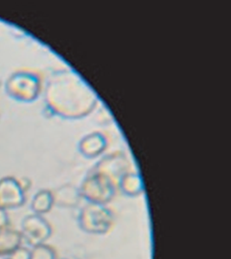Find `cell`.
Returning <instances> with one entry per match:
<instances>
[{
  "label": "cell",
  "mask_w": 231,
  "mask_h": 259,
  "mask_svg": "<svg viewBox=\"0 0 231 259\" xmlns=\"http://www.w3.org/2000/svg\"><path fill=\"white\" fill-rule=\"evenodd\" d=\"M54 203V197L51 193L49 191L39 192L33 199L31 209L36 214H45L51 211Z\"/></svg>",
  "instance_id": "6"
},
{
  "label": "cell",
  "mask_w": 231,
  "mask_h": 259,
  "mask_svg": "<svg viewBox=\"0 0 231 259\" xmlns=\"http://www.w3.org/2000/svg\"><path fill=\"white\" fill-rule=\"evenodd\" d=\"M8 225H9L8 214H7L6 210L0 208V232L8 228Z\"/></svg>",
  "instance_id": "9"
},
{
  "label": "cell",
  "mask_w": 231,
  "mask_h": 259,
  "mask_svg": "<svg viewBox=\"0 0 231 259\" xmlns=\"http://www.w3.org/2000/svg\"><path fill=\"white\" fill-rule=\"evenodd\" d=\"M81 194L90 203L106 205L113 198L114 187L106 176L95 175L83 183Z\"/></svg>",
  "instance_id": "2"
},
{
  "label": "cell",
  "mask_w": 231,
  "mask_h": 259,
  "mask_svg": "<svg viewBox=\"0 0 231 259\" xmlns=\"http://www.w3.org/2000/svg\"><path fill=\"white\" fill-rule=\"evenodd\" d=\"M30 259H57L53 248L42 244L33 247L30 250Z\"/></svg>",
  "instance_id": "7"
},
{
  "label": "cell",
  "mask_w": 231,
  "mask_h": 259,
  "mask_svg": "<svg viewBox=\"0 0 231 259\" xmlns=\"http://www.w3.org/2000/svg\"><path fill=\"white\" fill-rule=\"evenodd\" d=\"M120 188L126 195L135 197L142 193V181L138 175H125L120 182Z\"/></svg>",
  "instance_id": "5"
},
{
  "label": "cell",
  "mask_w": 231,
  "mask_h": 259,
  "mask_svg": "<svg viewBox=\"0 0 231 259\" xmlns=\"http://www.w3.org/2000/svg\"><path fill=\"white\" fill-rule=\"evenodd\" d=\"M8 256V259H30V250L20 246Z\"/></svg>",
  "instance_id": "8"
},
{
  "label": "cell",
  "mask_w": 231,
  "mask_h": 259,
  "mask_svg": "<svg viewBox=\"0 0 231 259\" xmlns=\"http://www.w3.org/2000/svg\"><path fill=\"white\" fill-rule=\"evenodd\" d=\"M113 212L106 205L89 202L78 215V226L89 234H106L113 226Z\"/></svg>",
  "instance_id": "1"
},
{
  "label": "cell",
  "mask_w": 231,
  "mask_h": 259,
  "mask_svg": "<svg viewBox=\"0 0 231 259\" xmlns=\"http://www.w3.org/2000/svg\"><path fill=\"white\" fill-rule=\"evenodd\" d=\"M23 236L17 230L6 228L0 232V256H10L20 247Z\"/></svg>",
  "instance_id": "4"
},
{
  "label": "cell",
  "mask_w": 231,
  "mask_h": 259,
  "mask_svg": "<svg viewBox=\"0 0 231 259\" xmlns=\"http://www.w3.org/2000/svg\"><path fill=\"white\" fill-rule=\"evenodd\" d=\"M22 236L30 246L45 244L51 236L52 228L42 215H28L22 222Z\"/></svg>",
  "instance_id": "3"
},
{
  "label": "cell",
  "mask_w": 231,
  "mask_h": 259,
  "mask_svg": "<svg viewBox=\"0 0 231 259\" xmlns=\"http://www.w3.org/2000/svg\"><path fill=\"white\" fill-rule=\"evenodd\" d=\"M60 259H68V258H60Z\"/></svg>",
  "instance_id": "10"
}]
</instances>
